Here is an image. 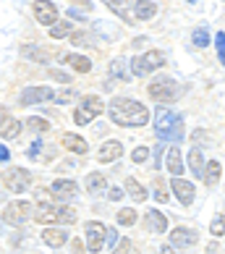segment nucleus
<instances>
[{"instance_id": "1", "label": "nucleus", "mask_w": 225, "mask_h": 254, "mask_svg": "<svg viewBox=\"0 0 225 254\" xmlns=\"http://www.w3.org/2000/svg\"><path fill=\"white\" fill-rule=\"evenodd\" d=\"M108 116H110L112 124L128 126V128L149 124V110L139 100H128V97H115V100H112L108 105Z\"/></svg>"}, {"instance_id": "2", "label": "nucleus", "mask_w": 225, "mask_h": 254, "mask_svg": "<svg viewBox=\"0 0 225 254\" xmlns=\"http://www.w3.org/2000/svg\"><path fill=\"white\" fill-rule=\"evenodd\" d=\"M155 131L163 142H170L175 147L183 139V121H181V116H175L170 110H160L157 113V121H155Z\"/></svg>"}, {"instance_id": "3", "label": "nucleus", "mask_w": 225, "mask_h": 254, "mask_svg": "<svg viewBox=\"0 0 225 254\" xmlns=\"http://www.w3.org/2000/svg\"><path fill=\"white\" fill-rule=\"evenodd\" d=\"M34 220L42 225H53V223H73L76 220V210L73 207H63V204H48L40 202L34 210Z\"/></svg>"}, {"instance_id": "4", "label": "nucleus", "mask_w": 225, "mask_h": 254, "mask_svg": "<svg viewBox=\"0 0 225 254\" xmlns=\"http://www.w3.org/2000/svg\"><path fill=\"white\" fill-rule=\"evenodd\" d=\"M181 92H183L181 84H178L175 79H170V76H157L147 87V95L155 102H175L178 97H181Z\"/></svg>"}, {"instance_id": "5", "label": "nucleus", "mask_w": 225, "mask_h": 254, "mask_svg": "<svg viewBox=\"0 0 225 254\" xmlns=\"http://www.w3.org/2000/svg\"><path fill=\"white\" fill-rule=\"evenodd\" d=\"M163 65H165V55L160 50H149V53L142 55V58L131 61V73H134V76H147V73L163 68Z\"/></svg>"}, {"instance_id": "6", "label": "nucleus", "mask_w": 225, "mask_h": 254, "mask_svg": "<svg viewBox=\"0 0 225 254\" xmlns=\"http://www.w3.org/2000/svg\"><path fill=\"white\" fill-rule=\"evenodd\" d=\"M105 110V105H102V100L97 95H87V97H81L79 102V110H76V124H89L92 118H97L100 113Z\"/></svg>"}, {"instance_id": "7", "label": "nucleus", "mask_w": 225, "mask_h": 254, "mask_svg": "<svg viewBox=\"0 0 225 254\" xmlns=\"http://www.w3.org/2000/svg\"><path fill=\"white\" fill-rule=\"evenodd\" d=\"M3 178H5V186L11 191H16V194L26 191V189H29V181H32L29 171H24V168H8Z\"/></svg>"}, {"instance_id": "8", "label": "nucleus", "mask_w": 225, "mask_h": 254, "mask_svg": "<svg viewBox=\"0 0 225 254\" xmlns=\"http://www.w3.org/2000/svg\"><path fill=\"white\" fill-rule=\"evenodd\" d=\"M84 233H87V247H89V252L95 254V252L102 249V241H105V236H108V228H105L100 220H89L87 225H84Z\"/></svg>"}, {"instance_id": "9", "label": "nucleus", "mask_w": 225, "mask_h": 254, "mask_svg": "<svg viewBox=\"0 0 225 254\" xmlns=\"http://www.w3.org/2000/svg\"><path fill=\"white\" fill-rule=\"evenodd\" d=\"M29 212H32V204L24 202V199H18V202H11V204L5 207L3 218L11 223V225H24L26 220H29Z\"/></svg>"}, {"instance_id": "10", "label": "nucleus", "mask_w": 225, "mask_h": 254, "mask_svg": "<svg viewBox=\"0 0 225 254\" xmlns=\"http://www.w3.org/2000/svg\"><path fill=\"white\" fill-rule=\"evenodd\" d=\"M34 18L42 26H53V24H58V8L50 0H34Z\"/></svg>"}, {"instance_id": "11", "label": "nucleus", "mask_w": 225, "mask_h": 254, "mask_svg": "<svg viewBox=\"0 0 225 254\" xmlns=\"http://www.w3.org/2000/svg\"><path fill=\"white\" fill-rule=\"evenodd\" d=\"M45 100H55L53 87H26L21 97H18L21 105H34V102H45Z\"/></svg>"}, {"instance_id": "12", "label": "nucleus", "mask_w": 225, "mask_h": 254, "mask_svg": "<svg viewBox=\"0 0 225 254\" xmlns=\"http://www.w3.org/2000/svg\"><path fill=\"white\" fill-rule=\"evenodd\" d=\"M18 134H21V124L0 108V136L3 139H16Z\"/></svg>"}, {"instance_id": "13", "label": "nucleus", "mask_w": 225, "mask_h": 254, "mask_svg": "<svg viewBox=\"0 0 225 254\" xmlns=\"http://www.w3.org/2000/svg\"><path fill=\"white\" fill-rule=\"evenodd\" d=\"M196 244V233L191 228H175L170 233V247L173 249H186V247H194Z\"/></svg>"}, {"instance_id": "14", "label": "nucleus", "mask_w": 225, "mask_h": 254, "mask_svg": "<svg viewBox=\"0 0 225 254\" xmlns=\"http://www.w3.org/2000/svg\"><path fill=\"white\" fill-rule=\"evenodd\" d=\"M170 191H175L178 202L181 204H191L194 202V186L189 181H183V178H173L170 181Z\"/></svg>"}, {"instance_id": "15", "label": "nucleus", "mask_w": 225, "mask_h": 254, "mask_svg": "<svg viewBox=\"0 0 225 254\" xmlns=\"http://www.w3.org/2000/svg\"><path fill=\"white\" fill-rule=\"evenodd\" d=\"M120 155H123L120 142H105L100 147V152H97V160H100V163H112V160H118Z\"/></svg>"}, {"instance_id": "16", "label": "nucleus", "mask_w": 225, "mask_h": 254, "mask_svg": "<svg viewBox=\"0 0 225 254\" xmlns=\"http://www.w3.org/2000/svg\"><path fill=\"white\" fill-rule=\"evenodd\" d=\"M42 241L48 244V247L58 249V247H63V244L68 241V233L60 231V228H45V231H42Z\"/></svg>"}, {"instance_id": "17", "label": "nucleus", "mask_w": 225, "mask_h": 254, "mask_svg": "<svg viewBox=\"0 0 225 254\" xmlns=\"http://www.w3.org/2000/svg\"><path fill=\"white\" fill-rule=\"evenodd\" d=\"M63 63L65 65H71L73 71H79V73H87L92 68V61L89 58H84V55H76V53H68V55H63Z\"/></svg>"}, {"instance_id": "18", "label": "nucleus", "mask_w": 225, "mask_h": 254, "mask_svg": "<svg viewBox=\"0 0 225 254\" xmlns=\"http://www.w3.org/2000/svg\"><path fill=\"white\" fill-rule=\"evenodd\" d=\"M60 142H63L65 149H71V152H76V155H84V152L89 149V144L84 142L81 136H76V134H63V136H60Z\"/></svg>"}, {"instance_id": "19", "label": "nucleus", "mask_w": 225, "mask_h": 254, "mask_svg": "<svg viewBox=\"0 0 225 254\" xmlns=\"http://www.w3.org/2000/svg\"><path fill=\"white\" fill-rule=\"evenodd\" d=\"M168 173L173 178H181V173H183V160H181V152L175 147L168 149Z\"/></svg>"}, {"instance_id": "20", "label": "nucleus", "mask_w": 225, "mask_h": 254, "mask_svg": "<svg viewBox=\"0 0 225 254\" xmlns=\"http://www.w3.org/2000/svg\"><path fill=\"white\" fill-rule=\"evenodd\" d=\"M220 173H223V168H220V163L218 160H212V163H207L204 165V184L207 186H218V181H220Z\"/></svg>"}, {"instance_id": "21", "label": "nucleus", "mask_w": 225, "mask_h": 254, "mask_svg": "<svg viewBox=\"0 0 225 254\" xmlns=\"http://www.w3.org/2000/svg\"><path fill=\"white\" fill-rule=\"evenodd\" d=\"M21 58H29L34 63H48L50 55L45 53V50H40L37 45H24V48H21Z\"/></svg>"}, {"instance_id": "22", "label": "nucleus", "mask_w": 225, "mask_h": 254, "mask_svg": "<svg viewBox=\"0 0 225 254\" xmlns=\"http://www.w3.org/2000/svg\"><path fill=\"white\" fill-rule=\"evenodd\" d=\"M155 11H157V5L152 3V0H136V3H134V16L142 18V21H144V18H152Z\"/></svg>"}, {"instance_id": "23", "label": "nucleus", "mask_w": 225, "mask_h": 254, "mask_svg": "<svg viewBox=\"0 0 225 254\" xmlns=\"http://www.w3.org/2000/svg\"><path fill=\"white\" fill-rule=\"evenodd\" d=\"M147 223H149V228H152L155 233H165V231H168L165 215L157 212V210H149V212H147Z\"/></svg>"}, {"instance_id": "24", "label": "nucleus", "mask_w": 225, "mask_h": 254, "mask_svg": "<svg viewBox=\"0 0 225 254\" xmlns=\"http://www.w3.org/2000/svg\"><path fill=\"white\" fill-rule=\"evenodd\" d=\"M50 191H53L55 196H73V194H76V184H73V181H65V178H58V181L50 186Z\"/></svg>"}, {"instance_id": "25", "label": "nucleus", "mask_w": 225, "mask_h": 254, "mask_svg": "<svg viewBox=\"0 0 225 254\" xmlns=\"http://www.w3.org/2000/svg\"><path fill=\"white\" fill-rule=\"evenodd\" d=\"M84 184H87L89 194H100V191H105V186H108V181H105V176H102V173H89Z\"/></svg>"}, {"instance_id": "26", "label": "nucleus", "mask_w": 225, "mask_h": 254, "mask_svg": "<svg viewBox=\"0 0 225 254\" xmlns=\"http://www.w3.org/2000/svg\"><path fill=\"white\" fill-rule=\"evenodd\" d=\"M189 168H191L194 176H204V160H202V149L199 147H194L189 152Z\"/></svg>"}, {"instance_id": "27", "label": "nucleus", "mask_w": 225, "mask_h": 254, "mask_svg": "<svg viewBox=\"0 0 225 254\" xmlns=\"http://www.w3.org/2000/svg\"><path fill=\"white\" fill-rule=\"evenodd\" d=\"M126 191H128V196H134V202H144L147 199V189L139 181H134V178L126 181Z\"/></svg>"}, {"instance_id": "28", "label": "nucleus", "mask_w": 225, "mask_h": 254, "mask_svg": "<svg viewBox=\"0 0 225 254\" xmlns=\"http://www.w3.org/2000/svg\"><path fill=\"white\" fill-rule=\"evenodd\" d=\"M71 21H58V24H53L50 26V37L53 40H63V37H71Z\"/></svg>"}, {"instance_id": "29", "label": "nucleus", "mask_w": 225, "mask_h": 254, "mask_svg": "<svg viewBox=\"0 0 225 254\" xmlns=\"http://www.w3.org/2000/svg\"><path fill=\"white\" fill-rule=\"evenodd\" d=\"M191 40H194L196 48H207V45H210V32L204 29V26H199V29L191 34Z\"/></svg>"}, {"instance_id": "30", "label": "nucleus", "mask_w": 225, "mask_h": 254, "mask_svg": "<svg viewBox=\"0 0 225 254\" xmlns=\"http://www.w3.org/2000/svg\"><path fill=\"white\" fill-rule=\"evenodd\" d=\"M118 223H120V225H134V223H136L134 207H123V210L118 212Z\"/></svg>"}, {"instance_id": "31", "label": "nucleus", "mask_w": 225, "mask_h": 254, "mask_svg": "<svg viewBox=\"0 0 225 254\" xmlns=\"http://www.w3.org/2000/svg\"><path fill=\"white\" fill-rule=\"evenodd\" d=\"M210 233H212V236H223V233H225V215H220V218H215L210 223Z\"/></svg>"}, {"instance_id": "32", "label": "nucleus", "mask_w": 225, "mask_h": 254, "mask_svg": "<svg viewBox=\"0 0 225 254\" xmlns=\"http://www.w3.org/2000/svg\"><path fill=\"white\" fill-rule=\"evenodd\" d=\"M26 126L34 128V131H48L50 128V124L45 118H26Z\"/></svg>"}, {"instance_id": "33", "label": "nucleus", "mask_w": 225, "mask_h": 254, "mask_svg": "<svg viewBox=\"0 0 225 254\" xmlns=\"http://www.w3.org/2000/svg\"><path fill=\"white\" fill-rule=\"evenodd\" d=\"M215 45H218V55H220V63L225 65V32H218V37H215Z\"/></svg>"}, {"instance_id": "34", "label": "nucleus", "mask_w": 225, "mask_h": 254, "mask_svg": "<svg viewBox=\"0 0 225 254\" xmlns=\"http://www.w3.org/2000/svg\"><path fill=\"white\" fill-rule=\"evenodd\" d=\"M147 157H149V149H147V147H136L134 155H131V160H134V163H144Z\"/></svg>"}, {"instance_id": "35", "label": "nucleus", "mask_w": 225, "mask_h": 254, "mask_svg": "<svg viewBox=\"0 0 225 254\" xmlns=\"http://www.w3.org/2000/svg\"><path fill=\"white\" fill-rule=\"evenodd\" d=\"M152 194H155V199H157V202H168V191L163 189V184H160V181H155Z\"/></svg>"}, {"instance_id": "36", "label": "nucleus", "mask_w": 225, "mask_h": 254, "mask_svg": "<svg viewBox=\"0 0 225 254\" xmlns=\"http://www.w3.org/2000/svg\"><path fill=\"white\" fill-rule=\"evenodd\" d=\"M128 252H131V241L128 239H120L115 244V249H112V254H128Z\"/></svg>"}, {"instance_id": "37", "label": "nucleus", "mask_w": 225, "mask_h": 254, "mask_svg": "<svg viewBox=\"0 0 225 254\" xmlns=\"http://www.w3.org/2000/svg\"><path fill=\"white\" fill-rule=\"evenodd\" d=\"M50 76H53L55 81H60V84H68V81H71L68 73H65V71H58V68H53V71H50Z\"/></svg>"}, {"instance_id": "38", "label": "nucleus", "mask_w": 225, "mask_h": 254, "mask_svg": "<svg viewBox=\"0 0 225 254\" xmlns=\"http://www.w3.org/2000/svg\"><path fill=\"white\" fill-rule=\"evenodd\" d=\"M71 97H73V89H63L60 95H55V100H58V102H71Z\"/></svg>"}, {"instance_id": "39", "label": "nucleus", "mask_w": 225, "mask_h": 254, "mask_svg": "<svg viewBox=\"0 0 225 254\" xmlns=\"http://www.w3.org/2000/svg\"><path fill=\"white\" fill-rule=\"evenodd\" d=\"M105 239H108V244H110V249H115V244L120 241V239H118V231H108Z\"/></svg>"}, {"instance_id": "40", "label": "nucleus", "mask_w": 225, "mask_h": 254, "mask_svg": "<svg viewBox=\"0 0 225 254\" xmlns=\"http://www.w3.org/2000/svg\"><path fill=\"white\" fill-rule=\"evenodd\" d=\"M87 40H89V37L84 34V32H79V34H71V42H73V45H84Z\"/></svg>"}, {"instance_id": "41", "label": "nucleus", "mask_w": 225, "mask_h": 254, "mask_svg": "<svg viewBox=\"0 0 225 254\" xmlns=\"http://www.w3.org/2000/svg\"><path fill=\"white\" fill-rule=\"evenodd\" d=\"M108 196H110V199H112V202H118V199H120V196H123V191H120V189H115V186H112V189L108 191Z\"/></svg>"}, {"instance_id": "42", "label": "nucleus", "mask_w": 225, "mask_h": 254, "mask_svg": "<svg viewBox=\"0 0 225 254\" xmlns=\"http://www.w3.org/2000/svg\"><path fill=\"white\" fill-rule=\"evenodd\" d=\"M8 157H11V149L0 144V163H8Z\"/></svg>"}, {"instance_id": "43", "label": "nucleus", "mask_w": 225, "mask_h": 254, "mask_svg": "<svg viewBox=\"0 0 225 254\" xmlns=\"http://www.w3.org/2000/svg\"><path fill=\"white\" fill-rule=\"evenodd\" d=\"M40 149H42V144H40V142H34V144H32V149H29L26 155H29V157H37V155H40Z\"/></svg>"}, {"instance_id": "44", "label": "nucleus", "mask_w": 225, "mask_h": 254, "mask_svg": "<svg viewBox=\"0 0 225 254\" xmlns=\"http://www.w3.org/2000/svg\"><path fill=\"white\" fill-rule=\"evenodd\" d=\"M71 247H73V252H76V254H81V252H84V247H81V241H71Z\"/></svg>"}, {"instance_id": "45", "label": "nucleus", "mask_w": 225, "mask_h": 254, "mask_svg": "<svg viewBox=\"0 0 225 254\" xmlns=\"http://www.w3.org/2000/svg\"><path fill=\"white\" fill-rule=\"evenodd\" d=\"M73 3H76V5H81V8H92V3H89V0H73Z\"/></svg>"}, {"instance_id": "46", "label": "nucleus", "mask_w": 225, "mask_h": 254, "mask_svg": "<svg viewBox=\"0 0 225 254\" xmlns=\"http://www.w3.org/2000/svg\"><path fill=\"white\" fill-rule=\"evenodd\" d=\"M160 254H175V252H173V247H163V249H160Z\"/></svg>"}]
</instances>
